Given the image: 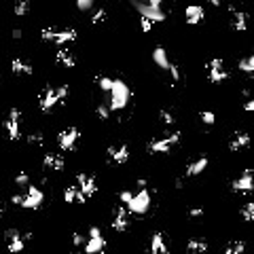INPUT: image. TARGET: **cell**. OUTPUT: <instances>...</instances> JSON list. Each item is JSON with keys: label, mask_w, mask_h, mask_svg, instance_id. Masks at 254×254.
<instances>
[{"label": "cell", "mask_w": 254, "mask_h": 254, "mask_svg": "<svg viewBox=\"0 0 254 254\" xmlns=\"http://www.w3.org/2000/svg\"><path fill=\"white\" fill-rule=\"evenodd\" d=\"M66 95H68V85H62V87L47 85V87H42L40 94H38V108L42 112H51L55 106L62 104V100Z\"/></svg>", "instance_id": "6da1fadb"}, {"label": "cell", "mask_w": 254, "mask_h": 254, "mask_svg": "<svg viewBox=\"0 0 254 254\" xmlns=\"http://www.w3.org/2000/svg\"><path fill=\"white\" fill-rule=\"evenodd\" d=\"M11 201L19 208H26V210H38L42 206V201H45V193H42L38 187L28 185L26 193H15L11 197Z\"/></svg>", "instance_id": "7a4b0ae2"}, {"label": "cell", "mask_w": 254, "mask_h": 254, "mask_svg": "<svg viewBox=\"0 0 254 254\" xmlns=\"http://www.w3.org/2000/svg\"><path fill=\"white\" fill-rule=\"evenodd\" d=\"M110 104H108V108L110 112L112 110H123L127 104H129V97H131V91L129 87L121 81V79H115L112 81V87H110Z\"/></svg>", "instance_id": "3957f363"}, {"label": "cell", "mask_w": 254, "mask_h": 254, "mask_svg": "<svg viewBox=\"0 0 254 254\" xmlns=\"http://www.w3.org/2000/svg\"><path fill=\"white\" fill-rule=\"evenodd\" d=\"M40 38L62 47V45H66V42L76 40V30L74 28H42Z\"/></svg>", "instance_id": "277c9868"}, {"label": "cell", "mask_w": 254, "mask_h": 254, "mask_svg": "<svg viewBox=\"0 0 254 254\" xmlns=\"http://www.w3.org/2000/svg\"><path fill=\"white\" fill-rule=\"evenodd\" d=\"M180 136H182L180 131L163 133V136H159V138L151 140V142L146 144V151L151 153V155H155V153H169V148L176 146V144L180 142Z\"/></svg>", "instance_id": "5b68a950"}, {"label": "cell", "mask_w": 254, "mask_h": 254, "mask_svg": "<svg viewBox=\"0 0 254 254\" xmlns=\"http://www.w3.org/2000/svg\"><path fill=\"white\" fill-rule=\"evenodd\" d=\"M32 237V233H21L19 229H6L4 231V242L6 250L11 254H21L26 248V242Z\"/></svg>", "instance_id": "8992f818"}, {"label": "cell", "mask_w": 254, "mask_h": 254, "mask_svg": "<svg viewBox=\"0 0 254 254\" xmlns=\"http://www.w3.org/2000/svg\"><path fill=\"white\" fill-rule=\"evenodd\" d=\"M104 248H106V239L102 235V229L91 227L87 233V239H85V246H83L85 254H102Z\"/></svg>", "instance_id": "52a82bcc"}, {"label": "cell", "mask_w": 254, "mask_h": 254, "mask_svg": "<svg viewBox=\"0 0 254 254\" xmlns=\"http://www.w3.org/2000/svg\"><path fill=\"white\" fill-rule=\"evenodd\" d=\"M125 208L129 210V214H146L148 208H151V193H148V189H140L138 193H133L131 201Z\"/></svg>", "instance_id": "ba28073f"}, {"label": "cell", "mask_w": 254, "mask_h": 254, "mask_svg": "<svg viewBox=\"0 0 254 254\" xmlns=\"http://www.w3.org/2000/svg\"><path fill=\"white\" fill-rule=\"evenodd\" d=\"M21 112L19 108H11L9 110V115H6L4 119V131H6V136H9V140H19L21 138Z\"/></svg>", "instance_id": "9c48e42d"}, {"label": "cell", "mask_w": 254, "mask_h": 254, "mask_svg": "<svg viewBox=\"0 0 254 254\" xmlns=\"http://www.w3.org/2000/svg\"><path fill=\"white\" fill-rule=\"evenodd\" d=\"M206 72H208V81L210 83H222L229 79V72L224 68V62L221 58H212L206 64Z\"/></svg>", "instance_id": "30bf717a"}, {"label": "cell", "mask_w": 254, "mask_h": 254, "mask_svg": "<svg viewBox=\"0 0 254 254\" xmlns=\"http://www.w3.org/2000/svg\"><path fill=\"white\" fill-rule=\"evenodd\" d=\"M79 138H81L79 127H66V129H62L58 133V146L62 148L64 153L74 151V146H76V142H79Z\"/></svg>", "instance_id": "8fae6325"}, {"label": "cell", "mask_w": 254, "mask_h": 254, "mask_svg": "<svg viewBox=\"0 0 254 254\" xmlns=\"http://www.w3.org/2000/svg\"><path fill=\"white\" fill-rule=\"evenodd\" d=\"M129 210H127L123 203H117L115 208H112V221H110V227L119 231V233H123L127 231V227H129Z\"/></svg>", "instance_id": "7c38bea8"}, {"label": "cell", "mask_w": 254, "mask_h": 254, "mask_svg": "<svg viewBox=\"0 0 254 254\" xmlns=\"http://www.w3.org/2000/svg\"><path fill=\"white\" fill-rule=\"evenodd\" d=\"M76 189L83 193V197L87 199V197H94L97 193V185H95V178L91 174H76Z\"/></svg>", "instance_id": "4fadbf2b"}, {"label": "cell", "mask_w": 254, "mask_h": 254, "mask_svg": "<svg viewBox=\"0 0 254 254\" xmlns=\"http://www.w3.org/2000/svg\"><path fill=\"white\" fill-rule=\"evenodd\" d=\"M106 159L110 163H127L129 161V146L127 144H112L106 148Z\"/></svg>", "instance_id": "5bb4252c"}, {"label": "cell", "mask_w": 254, "mask_h": 254, "mask_svg": "<svg viewBox=\"0 0 254 254\" xmlns=\"http://www.w3.org/2000/svg\"><path fill=\"white\" fill-rule=\"evenodd\" d=\"M133 6H136V11L140 13V17L151 19L153 24H157V21H163L165 19V13L161 11L159 6H153V4H146V2H136V0H133Z\"/></svg>", "instance_id": "9a60e30c"}, {"label": "cell", "mask_w": 254, "mask_h": 254, "mask_svg": "<svg viewBox=\"0 0 254 254\" xmlns=\"http://www.w3.org/2000/svg\"><path fill=\"white\" fill-rule=\"evenodd\" d=\"M252 189H254L252 169H244V174L237 176V178L231 182V190H233V193H250Z\"/></svg>", "instance_id": "2e32d148"}, {"label": "cell", "mask_w": 254, "mask_h": 254, "mask_svg": "<svg viewBox=\"0 0 254 254\" xmlns=\"http://www.w3.org/2000/svg\"><path fill=\"white\" fill-rule=\"evenodd\" d=\"M146 254H169V244H167L165 233H161V231L153 233L151 235V246H148Z\"/></svg>", "instance_id": "e0dca14e"}, {"label": "cell", "mask_w": 254, "mask_h": 254, "mask_svg": "<svg viewBox=\"0 0 254 254\" xmlns=\"http://www.w3.org/2000/svg\"><path fill=\"white\" fill-rule=\"evenodd\" d=\"M66 167V159L60 153H45L42 157V169L45 172H62Z\"/></svg>", "instance_id": "ac0fdd59"}, {"label": "cell", "mask_w": 254, "mask_h": 254, "mask_svg": "<svg viewBox=\"0 0 254 254\" xmlns=\"http://www.w3.org/2000/svg\"><path fill=\"white\" fill-rule=\"evenodd\" d=\"M250 144V136L246 131H235L229 140V151L231 153H237V151H244V148H248Z\"/></svg>", "instance_id": "d6986e66"}, {"label": "cell", "mask_w": 254, "mask_h": 254, "mask_svg": "<svg viewBox=\"0 0 254 254\" xmlns=\"http://www.w3.org/2000/svg\"><path fill=\"white\" fill-rule=\"evenodd\" d=\"M185 17H187L189 26H197L203 21V17H206V11H203V6H199V4H189L187 11H185Z\"/></svg>", "instance_id": "ffe728a7"}, {"label": "cell", "mask_w": 254, "mask_h": 254, "mask_svg": "<svg viewBox=\"0 0 254 254\" xmlns=\"http://www.w3.org/2000/svg\"><path fill=\"white\" fill-rule=\"evenodd\" d=\"M208 163H210L208 157H199V159L190 161V163L187 165V169H185V178H195V176L203 174V169L208 167Z\"/></svg>", "instance_id": "44dd1931"}, {"label": "cell", "mask_w": 254, "mask_h": 254, "mask_svg": "<svg viewBox=\"0 0 254 254\" xmlns=\"http://www.w3.org/2000/svg\"><path fill=\"white\" fill-rule=\"evenodd\" d=\"M11 70L17 76H30V74H34V66H32L30 62L21 60V58H15V60L11 62Z\"/></svg>", "instance_id": "7402d4cb"}, {"label": "cell", "mask_w": 254, "mask_h": 254, "mask_svg": "<svg viewBox=\"0 0 254 254\" xmlns=\"http://www.w3.org/2000/svg\"><path fill=\"white\" fill-rule=\"evenodd\" d=\"M231 28L237 32H246L248 30V15L244 11H233L231 13Z\"/></svg>", "instance_id": "603a6c76"}, {"label": "cell", "mask_w": 254, "mask_h": 254, "mask_svg": "<svg viewBox=\"0 0 254 254\" xmlns=\"http://www.w3.org/2000/svg\"><path fill=\"white\" fill-rule=\"evenodd\" d=\"M55 64H58V66H64V68H74L76 58L72 55V51H68V49H60V51L55 53Z\"/></svg>", "instance_id": "cb8c5ba5"}, {"label": "cell", "mask_w": 254, "mask_h": 254, "mask_svg": "<svg viewBox=\"0 0 254 254\" xmlns=\"http://www.w3.org/2000/svg\"><path fill=\"white\" fill-rule=\"evenodd\" d=\"M64 201L66 203H85V197L79 189H76V185H68L66 189H64Z\"/></svg>", "instance_id": "d4e9b609"}, {"label": "cell", "mask_w": 254, "mask_h": 254, "mask_svg": "<svg viewBox=\"0 0 254 254\" xmlns=\"http://www.w3.org/2000/svg\"><path fill=\"white\" fill-rule=\"evenodd\" d=\"M208 248H210V246H208V242L203 237H190L187 242V250L193 252V254H206Z\"/></svg>", "instance_id": "484cf974"}, {"label": "cell", "mask_w": 254, "mask_h": 254, "mask_svg": "<svg viewBox=\"0 0 254 254\" xmlns=\"http://www.w3.org/2000/svg\"><path fill=\"white\" fill-rule=\"evenodd\" d=\"M153 62L157 64L159 68H163V70L169 68V58H167V51H165L163 47H155V51H153Z\"/></svg>", "instance_id": "4316f807"}, {"label": "cell", "mask_w": 254, "mask_h": 254, "mask_svg": "<svg viewBox=\"0 0 254 254\" xmlns=\"http://www.w3.org/2000/svg\"><path fill=\"white\" fill-rule=\"evenodd\" d=\"M239 216H242L244 222H252L254 221V201H246L242 208H239Z\"/></svg>", "instance_id": "83f0119b"}, {"label": "cell", "mask_w": 254, "mask_h": 254, "mask_svg": "<svg viewBox=\"0 0 254 254\" xmlns=\"http://www.w3.org/2000/svg\"><path fill=\"white\" fill-rule=\"evenodd\" d=\"M237 70L239 72H246V74H252L254 72V55H246V58L239 60Z\"/></svg>", "instance_id": "f1b7e54d"}, {"label": "cell", "mask_w": 254, "mask_h": 254, "mask_svg": "<svg viewBox=\"0 0 254 254\" xmlns=\"http://www.w3.org/2000/svg\"><path fill=\"white\" fill-rule=\"evenodd\" d=\"M13 13L17 17H24L30 13V0H15V6H13Z\"/></svg>", "instance_id": "f546056e"}, {"label": "cell", "mask_w": 254, "mask_h": 254, "mask_svg": "<svg viewBox=\"0 0 254 254\" xmlns=\"http://www.w3.org/2000/svg\"><path fill=\"white\" fill-rule=\"evenodd\" d=\"M26 142L30 146H42L45 144V136H42V131H30L26 136Z\"/></svg>", "instance_id": "4dcf8cb0"}, {"label": "cell", "mask_w": 254, "mask_h": 254, "mask_svg": "<svg viewBox=\"0 0 254 254\" xmlns=\"http://www.w3.org/2000/svg\"><path fill=\"white\" fill-rule=\"evenodd\" d=\"M244 250H246V244L242 239H237V242H231L227 248H224V254H244Z\"/></svg>", "instance_id": "1f68e13d"}, {"label": "cell", "mask_w": 254, "mask_h": 254, "mask_svg": "<svg viewBox=\"0 0 254 254\" xmlns=\"http://www.w3.org/2000/svg\"><path fill=\"white\" fill-rule=\"evenodd\" d=\"M159 121L169 127V125H174V123H176V117H174V112H172V110L161 108V110H159Z\"/></svg>", "instance_id": "d6a6232c"}, {"label": "cell", "mask_w": 254, "mask_h": 254, "mask_svg": "<svg viewBox=\"0 0 254 254\" xmlns=\"http://www.w3.org/2000/svg\"><path fill=\"white\" fill-rule=\"evenodd\" d=\"M15 185L17 187H24V189L30 185V174H28L26 169H19V172L15 174Z\"/></svg>", "instance_id": "836d02e7"}, {"label": "cell", "mask_w": 254, "mask_h": 254, "mask_svg": "<svg viewBox=\"0 0 254 254\" xmlns=\"http://www.w3.org/2000/svg\"><path fill=\"white\" fill-rule=\"evenodd\" d=\"M112 81H115V79H110V76H95L97 87H100L102 91H106V94H108V91H110V87H112Z\"/></svg>", "instance_id": "e575fe53"}, {"label": "cell", "mask_w": 254, "mask_h": 254, "mask_svg": "<svg viewBox=\"0 0 254 254\" xmlns=\"http://www.w3.org/2000/svg\"><path fill=\"white\" fill-rule=\"evenodd\" d=\"M106 17H108L106 9H97V11L94 13V17H91V24H94V26H100V24H104V21H106Z\"/></svg>", "instance_id": "d590c367"}, {"label": "cell", "mask_w": 254, "mask_h": 254, "mask_svg": "<svg viewBox=\"0 0 254 254\" xmlns=\"http://www.w3.org/2000/svg\"><path fill=\"white\" fill-rule=\"evenodd\" d=\"M95 115L100 117L102 121H106V119L110 117V108H108V104H100V106H97V108H95Z\"/></svg>", "instance_id": "8d00e7d4"}, {"label": "cell", "mask_w": 254, "mask_h": 254, "mask_svg": "<svg viewBox=\"0 0 254 254\" xmlns=\"http://www.w3.org/2000/svg\"><path fill=\"white\" fill-rule=\"evenodd\" d=\"M199 119L206 125H214V121H216V117H214V112H210V110H201L199 112Z\"/></svg>", "instance_id": "74e56055"}, {"label": "cell", "mask_w": 254, "mask_h": 254, "mask_svg": "<svg viewBox=\"0 0 254 254\" xmlns=\"http://www.w3.org/2000/svg\"><path fill=\"white\" fill-rule=\"evenodd\" d=\"M95 4V0H76V9H79L81 13H85V11H89L91 6Z\"/></svg>", "instance_id": "f35d334b"}, {"label": "cell", "mask_w": 254, "mask_h": 254, "mask_svg": "<svg viewBox=\"0 0 254 254\" xmlns=\"http://www.w3.org/2000/svg\"><path fill=\"white\" fill-rule=\"evenodd\" d=\"M72 246H74L76 250L83 248V246H85V235H83V233H79V231L72 233Z\"/></svg>", "instance_id": "ab89813d"}, {"label": "cell", "mask_w": 254, "mask_h": 254, "mask_svg": "<svg viewBox=\"0 0 254 254\" xmlns=\"http://www.w3.org/2000/svg\"><path fill=\"white\" fill-rule=\"evenodd\" d=\"M131 197H133V193L129 189H125V190H121V193H119V201L123 203V206H127V203L131 201Z\"/></svg>", "instance_id": "60d3db41"}, {"label": "cell", "mask_w": 254, "mask_h": 254, "mask_svg": "<svg viewBox=\"0 0 254 254\" xmlns=\"http://www.w3.org/2000/svg\"><path fill=\"white\" fill-rule=\"evenodd\" d=\"M167 72L172 74V79H174V83H178L180 81V70H178V66H176L174 62H169V68H167Z\"/></svg>", "instance_id": "b9f144b4"}, {"label": "cell", "mask_w": 254, "mask_h": 254, "mask_svg": "<svg viewBox=\"0 0 254 254\" xmlns=\"http://www.w3.org/2000/svg\"><path fill=\"white\" fill-rule=\"evenodd\" d=\"M140 28H142V32H151L153 30V21L146 19V17H140Z\"/></svg>", "instance_id": "7bdbcfd3"}, {"label": "cell", "mask_w": 254, "mask_h": 254, "mask_svg": "<svg viewBox=\"0 0 254 254\" xmlns=\"http://www.w3.org/2000/svg\"><path fill=\"white\" fill-rule=\"evenodd\" d=\"M189 216H190V218H199V216H203V206L190 208V210H189Z\"/></svg>", "instance_id": "ee69618b"}, {"label": "cell", "mask_w": 254, "mask_h": 254, "mask_svg": "<svg viewBox=\"0 0 254 254\" xmlns=\"http://www.w3.org/2000/svg\"><path fill=\"white\" fill-rule=\"evenodd\" d=\"M244 110H248V112H252V110H254V97H248V100H246Z\"/></svg>", "instance_id": "f6af8a7d"}, {"label": "cell", "mask_w": 254, "mask_h": 254, "mask_svg": "<svg viewBox=\"0 0 254 254\" xmlns=\"http://www.w3.org/2000/svg\"><path fill=\"white\" fill-rule=\"evenodd\" d=\"M21 36H24V32H21L19 28H15V30H13V38H15V40H19Z\"/></svg>", "instance_id": "bcb514c9"}, {"label": "cell", "mask_w": 254, "mask_h": 254, "mask_svg": "<svg viewBox=\"0 0 254 254\" xmlns=\"http://www.w3.org/2000/svg\"><path fill=\"white\" fill-rule=\"evenodd\" d=\"M146 4H153V6H161V0H146Z\"/></svg>", "instance_id": "7dc6e473"}, {"label": "cell", "mask_w": 254, "mask_h": 254, "mask_svg": "<svg viewBox=\"0 0 254 254\" xmlns=\"http://www.w3.org/2000/svg\"><path fill=\"white\" fill-rule=\"evenodd\" d=\"M208 2H210L212 6H221V0H208Z\"/></svg>", "instance_id": "c3c4849f"}, {"label": "cell", "mask_w": 254, "mask_h": 254, "mask_svg": "<svg viewBox=\"0 0 254 254\" xmlns=\"http://www.w3.org/2000/svg\"><path fill=\"white\" fill-rule=\"evenodd\" d=\"M0 214H2V201H0Z\"/></svg>", "instance_id": "681fc988"}, {"label": "cell", "mask_w": 254, "mask_h": 254, "mask_svg": "<svg viewBox=\"0 0 254 254\" xmlns=\"http://www.w3.org/2000/svg\"><path fill=\"white\" fill-rule=\"evenodd\" d=\"M74 254H81V252H79V250H76V252H74Z\"/></svg>", "instance_id": "f907efd6"}]
</instances>
